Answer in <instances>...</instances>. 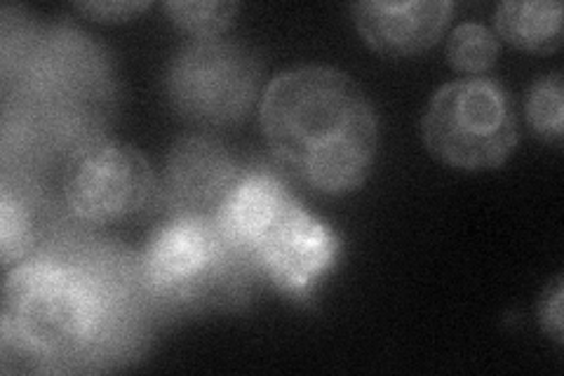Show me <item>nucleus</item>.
Returning a JSON list of instances; mask_svg holds the SVG:
<instances>
[{"label":"nucleus","mask_w":564,"mask_h":376,"mask_svg":"<svg viewBox=\"0 0 564 376\" xmlns=\"http://www.w3.org/2000/svg\"><path fill=\"white\" fill-rule=\"evenodd\" d=\"M101 257L31 255L10 268L3 284L0 339L3 365L78 372L126 346L128 268Z\"/></svg>","instance_id":"1"},{"label":"nucleus","mask_w":564,"mask_h":376,"mask_svg":"<svg viewBox=\"0 0 564 376\" xmlns=\"http://www.w3.org/2000/svg\"><path fill=\"white\" fill-rule=\"evenodd\" d=\"M259 125L275 163L315 193H352L372 172L375 104L337 68L304 66L275 76L263 89Z\"/></svg>","instance_id":"2"},{"label":"nucleus","mask_w":564,"mask_h":376,"mask_svg":"<svg viewBox=\"0 0 564 376\" xmlns=\"http://www.w3.org/2000/svg\"><path fill=\"white\" fill-rule=\"evenodd\" d=\"M257 266L226 243L215 217L174 214L153 230L137 264L139 284L170 301H228Z\"/></svg>","instance_id":"3"},{"label":"nucleus","mask_w":564,"mask_h":376,"mask_svg":"<svg viewBox=\"0 0 564 376\" xmlns=\"http://www.w3.org/2000/svg\"><path fill=\"white\" fill-rule=\"evenodd\" d=\"M421 135L440 163L464 172H487L501 168L516 153L518 120L497 80L462 78L433 95Z\"/></svg>","instance_id":"4"},{"label":"nucleus","mask_w":564,"mask_h":376,"mask_svg":"<svg viewBox=\"0 0 564 376\" xmlns=\"http://www.w3.org/2000/svg\"><path fill=\"white\" fill-rule=\"evenodd\" d=\"M261 85V62L231 41H193L167 71V97L184 118L224 128L250 114Z\"/></svg>","instance_id":"5"},{"label":"nucleus","mask_w":564,"mask_h":376,"mask_svg":"<svg viewBox=\"0 0 564 376\" xmlns=\"http://www.w3.org/2000/svg\"><path fill=\"white\" fill-rule=\"evenodd\" d=\"M64 203L87 224H111L147 210L155 174L139 149L95 137L70 151L64 168Z\"/></svg>","instance_id":"6"},{"label":"nucleus","mask_w":564,"mask_h":376,"mask_svg":"<svg viewBox=\"0 0 564 376\" xmlns=\"http://www.w3.org/2000/svg\"><path fill=\"white\" fill-rule=\"evenodd\" d=\"M341 253L339 236L296 201L263 236L254 253L257 271L280 292L308 299Z\"/></svg>","instance_id":"7"},{"label":"nucleus","mask_w":564,"mask_h":376,"mask_svg":"<svg viewBox=\"0 0 564 376\" xmlns=\"http://www.w3.org/2000/svg\"><path fill=\"white\" fill-rule=\"evenodd\" d=\"M240 170L221 141L193 135L176 141L165 163V198L174 214L215 217Z\"/></svg>","instance_id":"8"},{"label":"nucleus","mask_w":564,"mask_h":376,"mask_svg":"<svg viewBox=\"0 0 564 376\" xmlns=\"http://www.w3.org/2000/svg\"><path fill=\"white\" fill-rule=\"evenodd\" d=\"M362 41L383 57H416L443 39L454 6L447 0L356 3L350 8Z\"/></svg>","instance_id":"9"},{"label":"nucleus","mask_w":564,"mask_h":376,"mask_svg":"<svg viewBox=\"0 0 564 376\" xmlns=\"http://www.w3.org/2000/svg\"><path fill=\"white\" fill-rule=\"evenodd\" d=\"M292 203L294 195L275 174L252 170L240 174L236 186L228 191L215 222L226 243L254 264V253L263 236Z\"/></svg>","instance_id":"10"},{"label":"nucleus","mask_w":564,"mask_h":376,"mask_svg":"<svg viewBox=\"0 0 564 376\" xmlns=\"http://www.w3.org/2000/svg\"><path fill=\"white\" fill-rule=\"evenodd\" d=\"M499 39L522 52L553 55L562 47V3L557 0H506L494 14Z\"/></svg>","instance_id":"11"},{"label":"nucleus","mask_w":564,"mask_h":376,"mask_svg":"<svg viewBox=\"0 0 564 376\" xmlns=\"http://www.w3.org/2000/svg\"><path fill=\"white\" fill-rule=\"evenodd\" d=\"M497 33L482 24H458L447 39V64L470 78H480L494 68L499 60Z\"/></svg>","instance_id":"12"},{"label":"nucleus","mask_w":564,"mask_h":376,"mask_svg":"<svg viewBox=\"0 0 564 376\" xmlns=\"http://www.w3.org/2000/svg\"><path fill=\"white\" fill-rule=\"evenodd\" d=\"M35 226L29 203L22 193H14L12 186L3 184L0 198V253H3V268L10 271L33 255Z\"/></svg>","instance_id":"13"},{"label":"nucleus","mask_w":564,"mask_h":376,"mask_svg":"<svg viewBox=\"0 0 564 376\" xmlns=\"http://www.w3.org/2000/svg\"><path fill=\"white\" fill-rule=\"evenodd\" d=\"M165 14L176 29H182L186 35H193L196 41H215L221 33L231 29L238 3H219V0H200V3H165Z\"/></svg>","instance_id":"14"},{"label":"nucleus","mask_w":564,"mask_h":376,"mask_svg":"<svg viewBox=\"0 0 564 376\" xmlns=\"http://www.w3.org/2000/svg\"><path fill=\"white\" fill-rule=\"evenodd\" d=\"M527 118L539 139L560 144L564 137V85L560 74L543 76L534 83L527 99Z\"/></svg>","instance_id":"15"},{"label":"nucleus","mask_w":564,"mask_h":376,"mask_svg":"<svg viewBox=\"0 0 564 376\" xmlns=\"http://www.w3.org/2000/svg\"><path fill=\"white\" fill-rule=\"evenodd\" d=\"M564 290H562V276H557L549 288H545L539 301V320L543 332L549 334L555 344H562V325H564Z\"/></svg>","instance_id":"16"},{"label":"nucleus","mask_w":564,"mask_h":376,"mask_svg":"<svg viewBox=\"0 0 564 376\" xmlns=\"http://www.w3.org/2000/svg\"><path fill=\"white\" fill-rule=\"evenodd\" d=\"M151 3H78L76 10L97 22H128L137 12H144Z\"/></svg>","instance_id":"17"}]
</instances>
